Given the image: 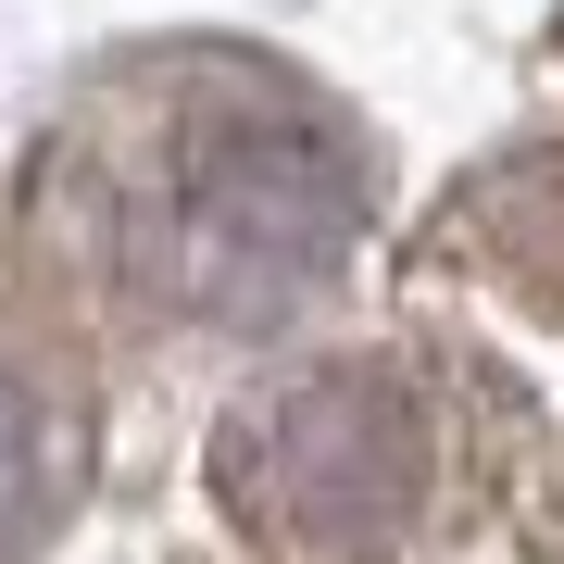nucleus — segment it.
I'll list each match as a JSON object with an SVG mask.
<instances>
[{
  "instance_id": "3",
  "label": "nucleus",
  "mask_w": 564,
  "mask_h": 564,
  "mask_svg": "<svg viewBox=\"0 0 564 564\" xmlns=\"http://www.w3.org/2000/svg\"><path fill=\"white\" fill-rule=\"evenodd\" d=\"M39 402H25V377L0 364V564H13L25 540H39Z\"/></svg>"
},
{
  "instance_id": "1",
  "label": "nucleus",
  "mask_w": 564,
  "mask_h": 564,
  "mask_svg": "<svg viewBox=\"0 0 564 564\" xmlns=\"http://www.w3.org/2000/svg\"><path fill=\"white\" fill-rule=\"evenodd\" d=\"M101 239L126 289L188 326H263L351 251V176L302 113L176 101L101 139Z\"/></svg>"
},
{
  "instance_id": "2",
  "label": "nucleus",
  "mask_w": 564,
  "mask_h": 564,
  "mask_svg": "<svg viewBox=\"0 0 564 564\" xmlns=\"http://www.w3.org/2000/svg\"><path fill=\"white\" fill-rule=\"evenodd\" d=\"M426 440L389 377H302L226 440V502L276 540H389L414 514Z\"/></svg>"
}]
</instances>
